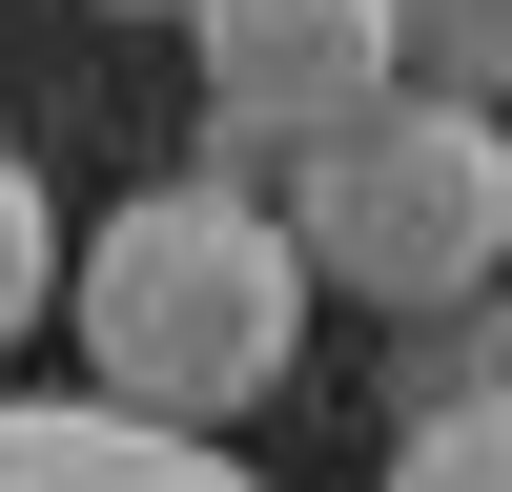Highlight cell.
<instances>
[{"label":"cell","mask_w":512,"mask_h":492,"mask_svg":"<svg viewBox=\"0 0 512 492\" xmlns=\"http://www.w3.org/2000/svg\"><path fill=\"white\" fill-rule=\"evenodd\" d=\"M62 308H82V390H103V410L226 451V410H267L287 369H308V308H328V287H308V246H287L267 185L164 164V185H123L103 226H82Z\"/></svg>","instance_id":"6da1fadb"},{"label":"cell","mask_w":512,"mask_h":492,"mask_svg":"<svg viewBox=\"0 0 512 492\" xmlns=\"http://www.w3.org/2000/svg\"><path fill=\"white\" fill-rule=\"evenodd\" d=\"M267 205H287V246H308L328 308H369V328H451V308H492V287H512V103L390 82V103L328 123Z\"/></svg>","instance_id":"7a4b0ae2"},{"label":"cell","mask_w":512,"mask_h":492,"mask_svg":"<svg viewBox=\"0 0 512 492\" xmlns=\"http://www.w3.org/2000/svg\"><path fill=\"white\" fill-rule=\"evenodd\" d=\"M185 41H205V164L226 185H287L328 123H369L410 82L390 0H185Z\"/></svg>","instance_id":"3957f363"},{"label":"cell","mask_w":512,"mask_h":492,"mask_svg":"<svg viewBox=\"0 0 512 492\" xmlns=\"http://www.w3.org/2000/svg\"><path fill=\"white\" fill-rule=\"evenodd\" d=\"M0 492H267V472H226L205 431H144V410H103V390H41V410H0Z\"/></svg>","instance_id":"277c9868"},{"label":"cell","mask_w":512,"mask_h":492,"mask_svg":"<svg viewBox=\"0 0 512 492\" xmlns=\"http://www.w3.org/2000/svg\"><path fill=\"white\" fill-rule=\"evenodd\" d=\"M390 492H512V390H451L390 431Z\"/></svg>","instance_id":"5b68a950"},{"label":"cell","mask_w":512,"mask_h":492,"mask_svg":"<svg viewBox=\"0 0 512 492\" xmlns=\"http://www.w3.org/2000/svg\"><path fill=\"white\" fill-rule=\"evenodd\" d=\"M410 82H451V103H512V0H390Z\"/></svg>","instance_id":"8992f818"},{"label":"cell","mask_w":512,"mask_h":492,"mask_svg":"<svg viewBox=\"0 0 512 492\" xmlns=\"http://www.w3.org/2000/svg\"><path fill=\"white\" fill-rule=\"evenodd\" d=\"M41 308H62V205H41V164L0 144V349H21Z\"/></svg>","instance_id":"52a82bcc"},{"label":"cell","mask_w":512,"mask_h":492,"mask_svg":"<svg viewBox=\"0 0 512 492\" xmlns=\"http://www.w3.org/2000/svg\"><path fill=\"white\" fill-rule=\"evenodd\" d=\"M103 21H185V0H103Z\"/></svg>","instance_id":"ba28073f"}]
</instances>
